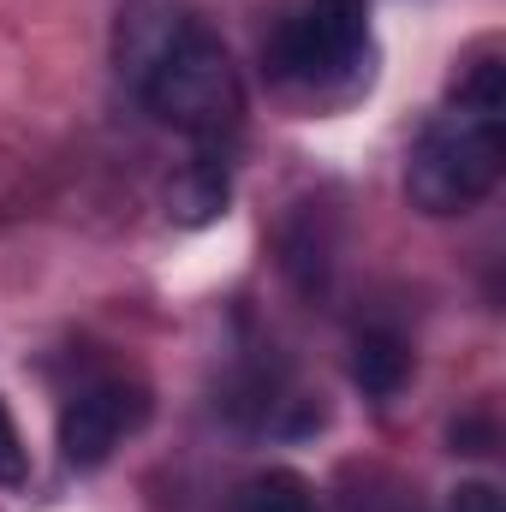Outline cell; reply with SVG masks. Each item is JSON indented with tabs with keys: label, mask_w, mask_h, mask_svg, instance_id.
<instances>
[{
	"label": "cell",
	"mask_w": 506,
	"mask_h": 512,
	"mask_svg": "<svg viewBox=\"0 0 506 512\" xmlns=\"http://www.w3.org/2000/svg\"><path fill=\"white\" fill-rule=\"evenodd\" d=\"M30 477V453H24V435L12 423V411L0 405V489H24Z\"/></svg>",
	"instance_id": "52a82bcc"
},
{
	"label": "cell",
	"mask_w": 506,
	"mask_h": 512,
	"mask_svg": "<svg viewBox=\"0 0 506 512\" xmlns=\"http://www.w3.org/2000/svg\"><path fill=\"white\" fill-rule=\"evenodd\" d=\"M370 54V0H304L274 36V72L304 90H334L358 78Z\"/></svg>",
	"instance_id": "3957f363"
},
{
	"label": "cell",
	"mask_w": 506,
	"mask_h": 512,
	"mask_svg": "<svg viewBox=\"0 0 506 512\" xmlns=\"http://www.w3.org/2000/svg\"><path fill=\"white\" fill-rule=\"evenodd\" d=\"M506 167V72L501 54H477L453 78V102L417 131L405 161V191L423 215L477 209Z\"/></svg>",
	"instance_id": "6da1fadb"
},
{
	"label": "cell",
	"mask_w": 506,
	"mask_h": 512,
	"mask_svg": "<svg viewBox=\"0 0 506 512\" xmlns=\"http://www.w3.org/2000/svg\"><path fill=\"white\" fill-rule=\"evenodd\" d=\"M143 102L161 126L191 137V149H197L191 161L233 167V143L245 126V90H239L233 54L221 48L215 30L179 24L143 78Z\"/></svg>",
	"instance_id": "7a4b0ae2"
},
{
	"label": "cell",
	"mask_w": 506,
	"mask_h": 512,
	"mask_svg": "<svg viewBox=\"0 0 506 512\" xmlns=\"http://www.w3.org/2000/svg\"><path fill=\"white\" fill-rule=\"evenodd\" d=\"M405 370H411V352L393 334H364L352 346V382L364 387L370 399H393L399 382H405Z\"/></svg>",
	"instance_id": "5b68a950"
},
{
	"label": "cell",
	"mask_w": 506,
	"mask_h": 512,
	"mask_svg": "<svg viewBox=\"0 0 506 512\" xmlns=\"http://www.w3.org/2000/svg\"><path fill=\"white\" fill-rule=\"evenodd\" d=\"M447 512H506V507H501V489L495 483H459Z\"/></svg>",
	"instance_id": "ba28073f"
},
{
	"label": "cell",
	"mask_w": 506,
	"mask_h": 512,
	"mask_svg": "<svg viewBox=\"0 0 506 512\" xmlns=\"http://www.w3.org/2000/svg\"><path fill=\"white\" fill-rule=\"evenodd\" d=\"M239 512H316V489L298 471H262L245 483Z\"/></svg>",
	"instance_id": "8992f818"
},
{
	"label": "cell",
	"mask_w": 506,
	"mask_h": 512,
	"mask_svg": "<svg viewBox=\"0 0 506 512\" xmlns=\"http://www.w3.org/2000/svg\"><path fill=\"white\" fill-rule=\"evenodd\" d=\"M143 417H149L143 387H131V382H90L84 393H72V399H66V411H60V459H66L72 471H96V465L126 441Z\"/></svg>",
	"instance_id": "277c9868"
}]
</instances>
